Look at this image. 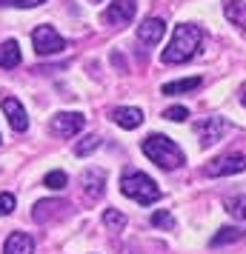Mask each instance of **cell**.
Instances as JSON below:
<instances>
[{"instance_id": "cell-6", "label": "cell", "mask_w": 246, "mask_h": 254, "mask_svg": "<svg viewBox=\"0 0 246 254\" xmlns=\"http://www.w3.org/2000/svg\"><path fill=\"white\" fill-rule=\"evenodd\" d=\"M83 126H86V117H83L81 112H60V115H55L52 123H49L52 134H58V137H75Z\"/></svg>"}, {"instance_id": "cell-1", "label": "cell", "mask_w": 246, "mask_h": 254, "mask_svg": "<svg viewBox=\"0 0 246 254\" xmlns=\"http://www.w3.org/2000/svg\"><path fill=\"white\" fill-rule=\"evenodd\" d=\"M200 40H203V32H200L198 26L192 23H180L175 26V35L169 40V46L164 49V60L166 66H177V63H186L189 58H195V52L200 49Z\"/></svg>"}, {"instance_id": "cell-2", "label": "cell", "mask_w": 246, "mask_h": 254, "mask_svg": "<svg viewBox=\"0 0 246 254\" xmlns=\"http://www.w3.org/2000/svg\"><path fill=\"white\" fill-rule=\"evenodd\" d=\"M141 149L155 166H161V169H166V172L180 169V166L186 163L183 149H180L172 137H166V134H149V137L141 143Z\"/></svg>"}, {"instance_id": "cell-11", "label": "cell", "mask_w": 246, "mask_h": 254, "mask_svg": "<svg viewBox=\"0 0 246 254\" xmlns=\"http://www.w3.org/2000/svg\"><path fill=\"white\" fill-rule=\"evenodd\" d=\"M3 115L9 117V126H12L14 131H20V134H23L26 128H29V117H26V109H23L20 100L6 97V100H3Z\"/></svg>"}, {"instance_id": "cell-25", "label": "cell", "mask_w": 246, "mask_h": 254, "mask_svg": "<svg viewBox=\"0 0 246 254\" xmlns=\"http://www.w3.org/2000/svg\"><path fill=\"white\" fill-rule=\"evenodd\" d=\"M46 0H0V6H14V9H35Z\"/></svg>"}, {"instance_id": "cell-5", "label": "cell", "mask_w": 246, "mask_h": 254, "mask_svg": "<svg viewBox=\"0 0 246 254\" xmlns=\"http://www.w3.org/2000/svg\"><path fill=\"white\" fill-rule=\"evenodd\" d=\"M226 131H229V123H226L223 117H203V120L195 123V134H198V140H200V146H203V149L215 146Z\"/></svg>"}, {"instance_id": "cell-7", "label": "cell", "mask_w": 246, "mask_h": 254, "mask_svg": "<svg viewBox=\"0 0 246 254\" xmlns=\"http://www.w3.org/2000/svg\"><path fill=\"white\" fill-rule=\"evenodd\" d=\"M238 172H246V157L244 154H223L218 160H212L203 174L206 177H226V174H238Z\"/></svg>"}, {"instance_id": "cell-23", "label": "cell", "mask_w": 246, "mask_h": 254, "mask_svg": "<svg viewBox=\"0 0 246 254\" xmlns=\"http://www.w3.org/2000/svg\"><path fill=\"white\" fill-rule=\"evenodd\" d=\"M152 226H155V229L172 231V229H175V217H172L169 211H155V214H152Z\"/></svg>"}, {"instance_id": "cell-14", "label": "cell", "mask_w": 246, "mask_h": 254, "mask_svg": "<svg viewBox=\"0 0 246 254\" xmlns=\"http://www.w3.org/2000/svg\"><path fill=\"white\" fill-rule=\"evenodd\" d=\"M63 208H66L63 200H40L35 206V211H32V217H35V223H49L52 217H60Z\"/></svg>"}, {"instance_id": "cell-18", "label": "cell", "mask_w": 246, "mask_h": 254, "mask_svg": "<svg viewBox=\"0 0 246 254\" xmlns=\"http://www.w3.org/2000/svg\"><path fill=\"white\" fill-rule=\"evenodd\" d=\"M241 237H244V231L238 229V226H223V229H218V234L209 240V246H215V249H218V246H229V243H238Z\"/></svg>"}, {"instance_id": "cell-19", "label": "cell", "mask_w": 246, "mask_h": 254, "mask_svg": "<svg viewBox=\"0 0 246 254\" xmlns=\"http://www.w3.org/2000/svg\"><path fill=\"white\" fill-rule=\"evenodd\" d=\"M226 211L232 214L235 220H246V194H235V197H226Z\"/></svg>"}, {"instance_id": "cell-21", "label": "cell", "mask_w": 246, "mask_h": 254, "mask_svg": "<svg viewBox=\"0 0 246 254\" xmlns=\"http://www.w3.org/2000/svg\"><path fill=\"white\" fill-rule=\"evenodd\" d=\"M66 183H69V177H66V172H60V169H55V172H49L46 177H43V186H46V189H52V191L66 189Z\"/></svg>"}, {"instance_id": "cell-16", "label": "cell", "mask_w": 246, "mask_h": 254, "mask_svg": "<svg viewBox=\"0 0 246 254\" xmlns=\"http://www.w3.org/2000/svg\"><path fill=\"white\" fill-rule=\"evenodd\" d=\"M223 14L232 26L246 29V0H226L223 3Z\"/></svg>"}, {"instance_id": "cell-15", "label": "cell", "mask_w": 246, "mask_h": 254, "mask_svg": "<svg viewBox=\"0 0 246 254\" xmlns=\"http://www.w3.org/2000/svg\"><path fill=\"white\" fill-rule=\"evenodd\" d=\"M20 66V43L3 40L0 43V69H17Z\"/></svg>"}, {"instance_id": "cell-3", "label": "cell", "mask_w": 246, "mask_h": 254, "mask_svg": "<svg viewBox=\"0 0 246 254\" xmlns=\"http://www.w3.org/2000/svg\"><path fill=\"white\" fill-rule=\"evenodd\" d=\"M120 191L126 197H132L135 203H141V206H152V203H158L164 197V191L158 189V183H155L149 174L138 172V169H126L123 172V177H120Z\"/></svg>"}, {"instance_id": "cell-17", "label": "cell", "mask_w": 246, "mask_h": 254, "mask_svg": "<svg viewBox=\"0 0 246 254\" xmlns=\"http://www.w3.org/2000/svg\"><path fill=\"white\" fill-rule=\"evenodd\" d=\"M200 77H183V80H172V83H164V89L161 92L169 94V97H175V94H186V92H195L200 89Z\"/></svg>"}, {"instance_id": "cell-12", "label": "cell", "mask_w": 246, "mask_h": 254, "mask_svg": "<svg viewBox=\"0 0 246 254\" xmlns=\"http://www.w3.org/2000/svg\"><path fill=\"white\" fill-rule=\"evenodd\" d=\"M32 252H35V240L29 234H23V231L9 234L6 243H3V254H32Z\"/></svg>"}, {"instance_id": "cell-27", "label": "cell", "mask_w": 246, "mask_h": 254, "mask_svg": "<svg viewBox=\"0 0 246 254\" xmlns=\"http://www.w3.org/2000/svg\"><path fill=\"white\" fill-rule=\"evenodd\" d=\"M238 94H241V103L246 106V83H244V86H241V92H238Z\"/></svg>"}, {"instance_id": "cell-9", "label": "cell", "mask_w": 246, "mask_h": 254, "mask_svg": "<svg viewBox=\"0 0 246 254\" xmlns=\"http://www.w3.org/2000/svg\"><path fill=\"white\" fill-rule=\"evenodd\" d=\"M166 35V23L161 17H146L141 26H138V40H141L143 46H155V43H161Z\"/></svg>"}, {"instance_id": "cell-20", "label": "cell", "mask_w": 246, "mask_h": 254, "mask_svg": "<svg viewBox=\"0 0 246 254\" xmlns=\"http://www.w3.org/2000/svg\"><path fill=\"white\" fill-rule=\"evenodd\" d=\"M97 149H100V137H97V134H89V137L78 140L75 154H78V157H86V154H92V151H97Z\"/></svg>"}, {"instance_id": "cell-8", "label": "cell", "mask_w": 246, "mask_h": 254, "mask_svg": "<svg viewBox=\"0 0 246 254\" xmlns=\"http://www.w3.org/2000/svg\"><path fill=\"white\" fill-rule=\"evenodd\" d=\"M135 12H138L135 0H115V3H109V9L103 12V20L112 26H126L135 20Z\"/></svg>"}, {"instance_id": "cell-13", "label": "cell", "mask_w": 246, "mask_h": 254, "mask_svg": "<svg viewBox=\"0 0 246 254\" xmlns=\"http://www.w3.org/2000/svg\"><path fill=\"white\" fill-rule=\"evenodd\" d=\"M112 120H115L120 128H138L143 123V112L135 109V106H120L112 112Z\"/></svg>"}, {"instance_id": "cell-26", "label": "cell", "mask_w": 246, "mask_h": 254, "mask_svg": "<svg viewBox=\"0 0 246 254\" xmlns=\"http://www.w3.org/2000/svg\"><path fill=\"white\" fill-rule=\"evenodd\" d=\"M14 211V194H0V217Z\"/></svg>"}, {"instance_id": "cell-10", "label": "cell", "mask_w": 246, "mask_h": 254, "mask_svg": "<svg viewBox=\"0 0 246 254\" xmlns=\"http://www.w3.org/2000/svg\"><path fill=\"white\" fill-rule=\"evenodd\" d=\"M81 183H83V191H86L89 200H100L106 191V172L103 169H86Z\"/></svg>"}, {"instance_id": "cell-24", "label": "cell", "mask_w": 246, "mask_h": 254, "mask_svg": "<svg viewBox=\"0 0 246 254\" xmlns=\"http://www.w3.org/2000/svg\"><path fill=\"white\" fill-rule=\"evenodd\" d=\"M164 117L166 120H172V123H183V120L189 117V109L186 106H169V109L164 112Z\"/></svg>"}, {"instance_id": "cell-22", "label": "cell", "mask_w": 246, "mask_h": 254, "mask_svg": "<svg viewBox=\"0 0 246 254\" xmlns=\"http://www.w3.org/2000/svg\"><path fill=\"white\" fill-rule=\"evenodd\" d=\"M103 223L109 226V229L120 231L123 226H126V214H120L117 208H106V211H103Z\"/></svg>"}, {"instance_id": "cell-4", "label": "cell", "mask_w": 246, "mask_h": 254, "mask_svg": "<svg viewBox=\"0 0 246 254\" xmlns=\"http://www.w3.org/2000/svg\"><path fill=\"white\" fill-rule=\"evenodd\" d=\"M32 43H35V52L40 58H49V55H60L66 49V40L52 29V26H37L32 32Z\"/></svg>"}]
</instances>
